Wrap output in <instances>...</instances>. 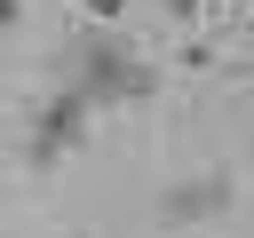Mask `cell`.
Here are the masks:
<instances>
[{"label":"cell","mask_w":254,"mask_h":238,"mask_svg":"<svg viewBox=\"0 0 254 238\" xmlns=\"http://www.w3.org/2000/svg\"><path fill=\"white\" fill-rule=\"evenodd\" d=\"M87 111H95V103H87L79 87L48 95V103L32 111V143H24V167H32V175H56V159L87 143Z\"/></svg>","instance_id":"2"},{"label":"cell","mask_w":254,"mask_h":238,"mask_svg":"<svg viewBox=\"0 0 254 238\" xmlns=\"http://www.w3.org/2000/svg\"><path fill=\"white\" fill-rule=\"evenodd\" d=\"M198 16H206V0H167V24L175 32H198Z\"/></svg>","instance_id":"5"},{"label":"cell","mask_w":254,"mask_h":238,"mask_svg":"<svg viewBox=\"0 0 254 238\" xmlns=\"http://www.w3.org/2000/svg\"><path fill=\"white\" fill-rule=\"evenodd\" d=\"M151 79H159V71H151V63H135V48H127V40H87V56H79V79H71V87H79L87 103H143V95H151Z\"/></svg>","instance_id":"1"},{"label":"cell","mask_w":254,"mask_h":238,"mask_svg":"<svg viewBox=\"0 0 254 238\" xmlns=\"http://www.w3.org/2000/svg\"><path fill=\"white\" fill-rule=\"evenodd\" d=\"M79 8H87L95 24H119V16H127V0H79Z\"/></svg>","instance_id":"6"},{"label":"cell","mask_w":254,"mask_h":238,"mask_svg":"<svg viewBox=\"0 0 254 238\" xmlns=\"http://www.w3.org/2000/svg\"><path fill=\"white\" fill-rule=\"evenodd\" d=\"M64 238H95V230H64Z\"/></svg>","instance_id":"8"},{"label":"cell","mask_w":254,"mask_h":238,"mask_svg":"<svg viewBox=\"0 0 254 238\" xmlns=\"http://www.w3.org/2000/svg\"><path fill=\"white\" fill-rule=\"evenodd\" d=\"M167 63H175V71H183V79H206V71H222V48H214V40H206V32H183V40H175V56H167Z\"/></svg>","instance_id":"4"},{"label":"cell","mask_w":254,"mask_h":238,"mask_svg":"<svg viewBox=\"0 0 254 238\" xmlns=\"http://www.w3.org/2000/svg\"><path fill=\"white\" fill-rule=\"evenodd\" d=\"M159 222H167V230H190V222H206V182H198V175L167 182V190H159Z\"/></svg>","instance_id":"3"},{"label":"cell","mask_w":254,"mask_h":238,"mask_svg":"<svg viewBox=\"0 0 254 238\" xmlns=\"http://www.w3.org/2000/svg\"><path fill=\"white\" fill-rule=\"evenodd\" d=\"M24 24V0H0V32H16Z\"/></svg>","instance_id":"7"},{"label":"cell","mask_w":254,"mask_h":238,"mask_svg":"<svg viewBox=\"0 0 254 238\" xmlns=\"http://www.w3.org/2000/svg\"><path fill=\"white\" fill-rule=\"evenodd\" d=\"M206 8H230V0H206Z\"/></svg>","instance_id":"9"}]
</instances>
